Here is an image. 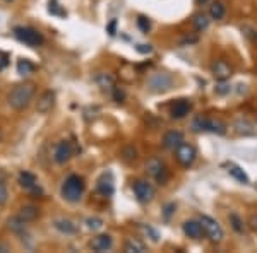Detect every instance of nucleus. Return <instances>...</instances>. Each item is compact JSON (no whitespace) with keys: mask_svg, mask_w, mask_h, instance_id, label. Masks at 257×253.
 Masks as SVG:
<instances>
[{"mask_svg":"<svg viewBox=\"0 0 257 253\" xmlns=\"http://www.w3.org/2000/svg\"><path fill=\"white\" fill-rule=\"evenodd\" d=\"M36 93V84L35 82H21V84L14 86V89L9 93L7 103L12 110L16 111H23L30 106V103L33 101Z\"/></svg>","mask_w":257,"mask_h":253,"instance_id":"1","label":"nucleus"},{"mask_svg":"<svg viewBox=\"0 0 257 253\" xmlns=\"http://www.w3.org/2000/svg\"><path fill=\"white\" fill-rule=\"evenodd\" d=\"M84 180L79 175H70L65 178V181L62 183V197L65 198L70 204H76L82 198V193H84Z\"/></svg>","mask_w":257,"mask_h":253,"instance_id":"2","label":"nucleus"},{"mask_svg":"<svg viewBox=\"0 0 257 253\" xmlns=\"http://www.w3.org/2000/svg\"><path fill=\"white\" fill-rule=\"evenodd\" d=\"M199 221L202 224V229H204V234L208 236L213 243H221L223 238H225V231H223V227L219 226V222L216 219L209 217V215L202 214L201 217H199Z\"/></svg>","mask_w":257,"mask_h":253,"instance_id":"3","label":"nucleus"},{"mask_svg":"<svg viewBox=\"0 0 257 253\" xmlns=\"http://www.w3.org/2000/svg\"><path fill=\"white\" fill-rule=\"evenodd\" d=\"M146 173L151 178H155L160 185H167L168 183V178H170V173H168V168L167 164L163 163L158 157H151V159L146 163Z\"/></svg>","mask_w":257,"mask_h":253,"instance_id":"4","label":"nucleus"},{"mask_svg":"<svg viewBox=\"0 0 257 253\" xmlns=\"http://www.w3.org/2000/svg\"><path fill=\"white\" fill-rule=\"evenodd\" d=\"M14 35L21 43L28 45V47H40V45H43V41H45L40 31L33 30V28H28V26L14 28Z\"/></svg>","mask_w":257,"mask_h":253,"instance_id":"5","label":"nucleus"},{"mask_svg":"<svg viewBox=\"0 0 257 253\" xmlns=\"http://www.w3.org/2000/svg\"><path fill=\"white\" fill-rule=\"evenodd\" d=\"M132 190H134L136 198H138L141 204H149V202H151L153 198H155V195H156L155 186L149 183L148 180L134 181V185H132Z\"/></svg>","mask_w":257,"mask_h":253,"instance_id":"6","label":"nucleus"},{"mask_svg":"<svg viewBox=\"0 0 257 253\" xmlns=\"http://www.w3.org/2000/svg\"><path fill=\"white\" fill-rule=\"evenodd\" d=\"M175 157H177L178 163L184 166V168H190V166L194 164V161H196V157H197V151H196V147H194L192 144L182 142L180 146L175 149Z\"/></svg>","mask_w":257,"mask_h":253,"instance_id":"7","label":"nucleus"},{"mask_svg":"<svg viewBox=\"0 0 257 253\" xmlns=\"http://www.w3.org/2000/svg\"><path fill=\"white\" fill-rule=\"evenodd\" d=\"M18 183L23 186L24 190H28L31 195H35V197L43 195V188L38 185V178L30 171H21L19 178H18Z\"/></svg>","mask_w":257,"mask_h":253,"instance_id":"8","label":"nucleus"},{"mask_svg":"<svg viewBox=\"0 0 257 253\" xmlns=\"http://www.w3.org/2000/svg\"><path fill=\"white\" fill-rule=\"evenodd\" d=\"M148 84L153 93H165V91H168L172 88L173 79H172V76H168V74L158 72V74H153V76L149 77Z\"/></svg>","mask_w":257,"mask_h":253,"instance_id":"9","label":"nucleus"},{"mask_svg":"<svg viewBox=\"0 0 257 253\" xmlns=\"http://www.w3.org/2000/svg\"><path fill=\"white\" fill-rule=\"evenodd\" d=\"M76 151L77 149H74L72 144L67 142V140H62V142L57 144L55 149H53V161L59 163V164H65L70 157L74 156V152Z\"/></svg>","mask_w":257,"mask_h":253,"instance_id":"10","label":"nucleus"},{"mask_svg":"<svg viewBox=\"0 0 257 253\" xmlns=\"http://www.w3.org/2000/svg\"><path fill=\"white\" fill-rule=\"evenodd\" d=\"M211 74H213V77L216 79V81H226V79L231 77L233 69H231V65L228 64L226 60L219 59L211 64Z\"/></svg>","mask_w":257,"mask_h":253,"instance_id":"11","label":"nucleus"},{"mask_svg":"<svg viewBox=\"0 0 257 253\" xmlns=\"http://www.w3.org/2000/svg\"><path fill=\"white\" fill-rule=\"evenodd\" d=\"M53 106H55V93L48 89L40 96L38 103H36V110L41 115H47L53 110Z\"/></svg>","mask_w":257,"mask_h":253,"instance_id":"12","label":"nucleus"},{"mask_svg":"<svg viewBox=\"0 0 257 253\" xmlns=\"http://www.w3.org/2000/svg\"><path fill=\"white\" fill-rule=\"evenodd\" d=\"M96 188L103 197H111V195H113L115 183H113V176H111V173H103V175L98 178Z\"/></svg>","mask_w":257,"mask_h":253,"instance_id":"13","label":"nucleus"},{"mask_svg":"<svg viewBox=\"0 0 257 253\" xmlns=\"http://www.w3.org/2000/svg\"><path fill=\"white\" fill-rule=\"evenodd\" d=\"M89 246H91V250L98 251V253L108 251L111 250V246H113V239H111L110 234H98L96 238L91 239Z\"/></svg>","mask_w":257,"mask_h":253,"instance_id":"14","label":"nucleus"},{"mask_svg":"<svg viewBox=\"0 0 257 253\" xmlns=\"http://www.w3.org/2000/svg\"><path fill=\"white\" fill-rule=\"evenodd\" d=\"M182 142H184V134L178 130H170L163 135V147L170 151H175Z\"/></svg>","mask_w":257,"mask_h":253,"instance_id":"15","label":"nucleus"},{"mask_svg":"<svg viewBox=\"0 0 257 253\" xmlns=\"http://www.w3.org/2000/svg\"><path fill=\"white\" fill-rule=\"evenodd\" d=\"M190 110H192V103H190L189 99H180V101H177L172 108V118H175V120L185 118L190 113Z\"/></svg>","mask_w":257,"mask_h":253,"instance_id":"16","label":"nucleus"},{"mask_svg":"<svg viewBox=\"0 0 257 253\" xmlns=\"http://www.w3.org/2000/svg\"><path fill=\"white\" fill-rule=\"evenodd\" d=\"M182 227H184V233L192 239H201L204 236V229H202L201 221H185Z\"/></svg>","mask_w":257,"mask_h":253,"instance_id":"17","label":"nucleus"},{"mask_svg":"<svg viewBox=\"0 0 257 253\" xmlns=\"http://www.w3.org/2000/svg\"><path fill=\"white\" fill-rule=\"evenodd\" d=\"M204 132H211V134H216V135H225V134H226V125L221 122V120H216V118H206Z\"/></svg>","mask_w":257,"mask_h":253,"instance_id":"18","label":"nucleus"},{"mask_svg":"<svg viewBox=\"0 0 257 253\" xmlns=\"http://www.w3.org/2000/svg\"><path fill=\"white\" fill-rule=\"evenodd\" d=\"M53 226H55L57 229H59L60 233H64V234H74V233H77L76 224L70 221V219H65V217L55 219V221H53Z\"/></svg>","mask_w":257,"mask_h":253,"instance_id":"19","label":"nucleus"},{"mask_svg":"<svg viewBox=\"0 0 257 253\" xmlns=\"http://www.w3.org/2000/svg\"><path fill=\"white\" fill-rule=\"evenodd\" d=\"M18 215H19L21 219H23V221L31 222V221H35V219L40 215V210H38V207H35V205H24V207H21V210H19Z\"/></svg>","mask_w":257,"mask_h":253,"instance_id":"20","label":"nucleus"},{"mask_svg":"<svg viewBox=\"0 0 257 253\" xmlns=\"http://www.w3.org/2000/svg\"><path fill=\"white\" fill-rule=\"evenodd\" d=\"M7 227H9L12 233L23 234L24 231H26V221H23L19 215H14V217H11L9 221H7Z\"/></svg>","mask_w":257,"mask_h":253,"instance_id":"21","label":"nucleus"},{"mask_svg":"<svg viewBox=\"0 0 257 253\" xmlns=\"http://www.w3.org/2000/svg\"><path fill=\"white\" fill-rule=\"evenodd\" d=\"M96 84L103 91H113L115 88V79L110 74H98L96 76Z\"/></svg>","mask_w":257,"mask_h":253,"instance_id":"22","label":"nucleus"},{"mask_svg":"<svg viewBox=\"0 0 257 253\" xmlns=\"http://www.w3.org/2000/svg\"><path fill=\"white\" fill-rule=\"evenodd\" d=\"M123 250H125L127 253H146V244H144L141 239H128V241L125 243V246H123Z\"/></svg>","mask_w":257,"mask_h":253,"instance_id":"23","label":"nucleus"},{"mask_svg":"<svg viewBox=\"0 0 257 253\" xmlns=\"http://www.w3.org/2000/svg\"><path fill=\"white\" fill-rule=\"evenodd\" d=\"M228 173H230V175L233 176L235 180H238L240 183H250V180H248V176L245 175V171H243L242 168H238L237 164H230V166H228Z\"/></svg>","mask_w":257,"mask_h":253,"instance_id":"24","label":"nucleus"},{"mask_svg":"<svg viewBox=\"0 0 257 253\" xmlns=\"http://www.w3.org/2000/svg\"><path fill=\"white\" fill-rule=\"evenodd\" d=\"M192 26H194V30L196 31H204V30H208V26H209V19H208V16H204V14H196L192 18Z\"/></svg>","mask_w":257,"mask_h":253,"instance_id":"25","label":"nucleus"},{"mask_svg":"<svg viewBox=\"0 0 257 253\" xmlns=\"http://www.w3.org/2000/svg\"><path fill=\"white\" fill-rule=\"evenodd\" d=\"M225 6H223V2H213V6L209 7V16L211 19H223L225 18Z\"/></svg>","mask_w":257,"mask_h":253,"instance_id":"26","label":"nucleus"},{"mask_svg":"<svg viewBox=\"0 0 257 253\" xmlns=\"http://www.w3.org/2000/svg\"><path fill=\"white\" fill-rule=\"evenodd\" d=\"M35 65L31 64L30 60H19L18 62V74L21 76H28V74H33L35 72Z\"/></svg>","mask_w":257,"mask_h":253,"instance_id":"27","label":"nucleus"},{"mask_svg":"<svg viewBox=\"0 0 257 253\" xmlns=\"http://www.w3.org/2000/svg\"><path fill=\"white\" fill-rule=\"evenodd\" d=\"M228 221H230L231 227H233V229L237 231V233H243V221L238 217L237 214H235V212H231L230 215H228Z\"/></svg>","mask_w":257,"mask_h":253,"instance_id":"28","label":"nucleus"},{"mask_svg":"<svg viewBox=\"0 0 257 253\" xmlns=\"http://www.w3.org/2000/svg\"><path fill=\"white\" fill-rule=\"evenodd\" d=\"M122 157H123V161H127V163H132V161L138 159V151H136L132 146H128L122 151Z\"/></svg>","mask_w":257,"mask_h":253,"instance_id":"29","label":"nucleus"},{"mask_svg":"<svg viewBox=\"0 0 257 253\" xmlns=\"http://www.w3.org/2000/svg\"><path fill=\"white\" fill-rule=\"evenodd\" d=\"M143 231H144V233H146V234H148L149 238H151L155 243H156V241H160V234H158V231H156L155 227L149 226V224H144V226H143Z\"/></svg>","mask_w":257,"mask_h":253,"instance_id":"30","label":"nucleus"},{"mask_svg":"<svg viewBox=\"0 0 257 253\" xmlns=\"http://www.w3.org/2000/svg\"><path fill=\"white\" fill-rule=\"evenodd\" d=\"M138 26L143 33H148L149 30H151V23H149V19H146L144 16H139L138 18Z\"/></svg>","mask_w":257,"mask_h":253,"instance_id":"31","label":"nucleus"},{"mask_svg":"<svg viewBox=\"0 0 257 253\" xmlns=\"http://www.w3.org/2000/svg\"><path fill=\"white\" fill-rule=\"evenodd\" d=\"M7 198H9V190H7V186L4 181H0V205L6 204Z\"/></svg>","mask_w":257,"mask_h":253,"instance_id":"32","label":"nucleus"},{"mask_svg":"<svg viewBox=\"0 0 257 253\" xmlns=\"http://www.w3.org/2000/svg\"><path fill=\"white\" fill-rule=\"evenodd\" d=\"M86 222H88V227H89V229H94V231L99 229V227L103 226V221H101V219H98V217H89Z\"/></svg>","mask_w":257,"mask_h":253,"instance_id":"33","label":"nucleus"},{"mask_svg":"<svg viewBox=\"0 0 257 253\" xmlns=\"http://www.w3.org/2000/svg\"><path fill=\"white\" fill-rule=\"evenodd\" d=\"M111 94H113V99L117 103H122L123 99H125V93H123V91L120 89V88H117V86H115L113 91H111Z\"/></svg>","mask_w":257,"mask_h":253,"instance_id":"34","label":"nucleus"},{"mask_svg":"<svg viewBox=\"0 0 257 253\" xmlns=\"http://www.w3.org/2000/svg\"><path fill=\"white\" fill-rule=\"evenodd\" d=\"M214 91H216L218 94H226V93H230V86H228L225 81H219V84L216 86Z\"/></svg>","mask_w":257,"mask_h":253,"instance_id":"35","label":"nucleus"},{"mask_svg":"<svg viewBox=\"0 0 257 253\" xmlns=\"http://www.w3.org/2000/svg\"><path fill=\"white\" fill-rule=\"evenodd\" d=\"M175 212V204H168L165 205V219H170L172 217V214Z\"/></svg>","mask_w":257,"mask_h":253,"instance_id":"36","label":"nucleus"},{"mask_svg":"<svg viewBox=\"0 0 257 253\" xmlns=\"http://www.w3.org/2000/svg\"><path fill=\"white\" fill-rule=\"evenodd\" d=\"M248 227H250L252 231H257V214H252L250 217H248Z\"/></svg>","mask_w":257,"mask_h":253,"instance_id":"37","label":"nucleus"},{"mask_svg":"<svg viewBox=\"0 0 257 253\" xmlns=\"http://www.w3.org/2000/svg\"><path fill=\"white\" fill-rule=\"evenodd\" d=\"M106 31H108V33H110V35H111V36H113V35H115V33H117V21H115V19H113V21H111V23L108 24V26H106Z\"/></svg>","mask_w":257,"mask_h":253,"instance_id":"38","label":"nucleus"},{"mask_svg":"<svg viewBox=\"0 0 257 253\" xmlns=\"http://www.w3.org/2000/svg\"><path fill=\"white\" fill-rule=\"evenodd\" d=\"M136 50H138V52L139 53H151V45H138V48H136Z\"/></svg>","mask_w":257,"mask_h":253,"instance_id":"39","label":"nucleus"},{"mask_svg":"<svg viewBox=\"0 0 257 253\" xmlns=\"http://www.w3.org/2000/svg\"><path fill=\"white\" fill-rule=\"evenodd\" d=\"M50 12H53V14H59V16H65V12H64V11H60L59 7L55 6V2H53V7L50 6Z\"/></svg>","mask_w":257,"mask_h":253,"instance_id":"40","label":"nucleus"},{"mask_svg":"<svg viewBox=\"0 0 257 253\" xmlns=\"http://www.w3.org/2000/svg\"><path fill=\"white\" fill-rule=\"evenodd\" d=\"M7 64H9V60H7V55H6V57H4V59H0V69H4Z\"/></svg>","mask_w":257,"mask_h":253,"instance_id":"41","label":"nucleus"},{"mask_svg":"<svg viewBox=\"0 0 257 253\" xmlns=\"http://www.w3.org/2000/svg\"><path fill=\"white\" fill-rule=\"evenodd\" d=\"M11 248L7 246V244H0V251H9Z\"/></svg>","mask_w":257,"mask_h":253,"instance_id":"42","label":"nucleus"},{"mask_svg":"<svg viewBox=\"0 0 257 253\" xmlns=\"http://www.w3.org/2000/svg\"><path fill=\"white\" fill-rule=\"evenodd\" d=\"M206 2H208V0H196L197 6H202V4H206Z\"/></svg>","mask_w":257,"mask_h":253,"instance_id":"43","label":"nucleus"},{"mask_svg":"<svg viewBox=\"0 0 257 253\" xmlns=\"http://www.w3.org/2000/svg\"><path fill=\"white\" fill-rule=\"evenodd\" d=\"M0 140H2V130H0Z\"/></svg>","mask_w":257,"mask_h":253,"instance_id":"44","label":"nucleus"},{"mask_svg":"<svg viewBox=\"0 0 257 253\" xmlns=\"http://www.w3.org/2000/svg\"><path fill=\"white\" fill-rule=\"evenodd\" d=\"M6 2H12V0H6Z\"/></svg>","mask_w":257,"mask_h":253,"instance_id":"45","label":"nucleus"}]
</instances>
